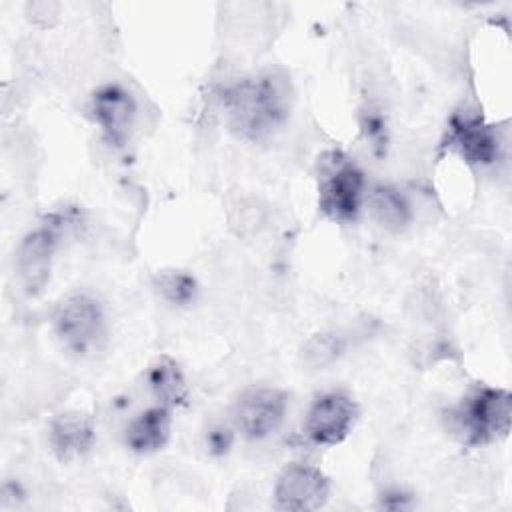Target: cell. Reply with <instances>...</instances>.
<instances>
[{
    "instance_id": "obj_1",
    "label": "cell",
    "mask_w": 512,
    "mask_h": 512,
    "mask_svg": "<svg viewBox=\"0 0 512 512\" xmlns=\"http://www.w3.org/2000/svg\"><path fill=\"white\" fill-rule=\"evenodd\" d=\"M288 86L276 74L242 78L224 92V108L230 128L246 140L270 136L288 116Z\"/></svg>"
},
{
    "instance_id": "obj_2",
    "label": "cell",
    "mask_w": 512,
    "mask_h": 512,
    "mask_svg": "<svg viewBox=\"0 0 512 512\" xmlns=\"http://www.w3.org/2000/svg\"><path fill=\"white\" fill-rule=\"evenodd\" d=\"M52 326L62 346L76 356H90L102 346L106 336V320L100 302L80 292L58 302Z\"/></svg>"
},
{
    "instance_id": "obj_3",
    "label": "cell",
    "mask_w": 512,
    "mask_h": 512,
    "mask_svg": "<svg viewBox=\"0 0 512 512\" xmlns=\"http://www.w3.org/2000/svg\"><path fill=\"white\" fill-rule=\"evenodd\" d=\"M318 206L332 220H352L358 214L364 176L350 158L330 150L320 158Z\"/></svg>"
},
{
    "instance_id": "obj_4",
    "label": "cell",
    "mask_w": 512,
    "mask_h": 512,
    "mask_svg": "<svg viewBox=\"0 0 512 512\" xmlns=\"http://www.w3.org/2000/svg\"><path fill=\"white\" fill-rule=\"evenodd\" d=\"M460 432L468 444H486L504 438L510 432L512 398L504 388H478L456 410Z\"/></svg>"
},
{
    "instance_id": "obj_5",
    "label": "cell",
    "mask_w": 512,
    "mask_h": 512,
    "mask_svg": "<svg viewBox=\"0 0 512 512\" xmlns=\"http://www.w3.org/2000/svg\"><path fill=\"white\" fill-rule=\"evenodd\" d=\"M284 414L286 394L270 386L246 390L234 406L236 426L250 440H262L274 434L282 426Z\"/></svg>"
},
{
    "instance_id": "obj_6",
    "label": "cell",
    "mask_w": 512,
    "mask_h": 512,
    "mask_svg": "<svg viewBox=\"0 0 512 512\" xmlns=\"http://www.w3.org/2000/svg\"><path fill=\"white\" fill-rule=\"evenodd\" d=\"M330 496L328 478L314 466L288 464L274 486V500L280 510L310 512L326 504Z\"/></svg>"
},
{
    "instance_id": "obj_7",
    "label": "cell",
    "mask_w": 512,
    "mask_h": 512,
    "mask_svg": "<svg viewBox=\"0 0 512 512\" xmlns=\"http://www.w3.org/2000/svg\"><path fill=\"white\" fill-rule=\"evenodd\" d=\"M356 414L358 408L354 400L344 392L322 394L312 402L306 414V436L320 446L340 444L350 434Z\"/></svg>"
},
{
    "instance_id": "obj_8",
    "label": "cell",
    "mask_w": 512,
    "mask_h": 512,
    "mask_svg": "<svg viewBox=\"0 0 512 512\" xmlns=\"http://www.w3.org/2000/svg\"><path fill=\"white\" fill-rule=\"evenodd\" d=\"M54 246H56V228L48 224L28 232L20 240L16 250V272L28 296H38L48 284Z\"/></svg>"
},
{
    "instance_id": "obj_9",
    "label": "cell",
    "mask_w": 512,
    "mask_h": 512,
    "mask_svg": "<svg viewBox=\"0 0 512 512\" xmlns=\"http://www.w3.org/2000/svg\"><path fill=\"white\" fill-rule=\"evenodd\" d=\"M94 440V424L86 412L66 410L50 420L48 442L60 462L84 458L92 450Z\"/></svg>"
},
{
    "instance_id": "obj_10",
    "label": "cell",
    "mask_w": 512,
    "mask_h": 512,
    "mask_svg": "<svg viewBox=\"0 0 512 512\" xmlns=\"http://www.w3.org/2000/svg\"><path fill=\"white\" fill-rule=\"evenodd\" d=\"M136 104L122 86L108 84L92 96V116L110 144L120 146L134 122Z\"/></svg>"
},
{
    "instance_id": "obj_11",
    "label": "cell",
    "mask_w": 512,
    "mask_h": 512,
    "mask_svg": "<svg viewBox=\"0 0 512 512\" xmlns=\"http://www.w3.org/2000/svg\"><path fill=\"white\" fill-rule=\"evenodd\" d=\"M448 142L470 164H492L498 158V138L490 126L478 118L454 116Z\"/></svg>"
},
{
    "instance_id": "obj_12",
    "label": "cell",
    "mask_w": 512,
    "mask_h": 512,
    "mask_svg": "<svg viewBox=\"0 0 512 512\" xmlns=\"http://www.w3.org/2000/svg\"><path fill=\"white\" fill-rule=\"evenodd\" d=\"M170 426L172 416L168 406L160 404L146 408L128 422L124 430V444L136 454H152L166 446L170 438Z\"/></svg>"
},
{
    "instance_id": "obj_13",
    "label": "cell",
    "mask_w": 512,
    "mask_h": 512,
    "mask_svg": "<svg viewBox=\"0 0 512 512\" xmlns=\"http://www.w3.org/2000/svg\"><path fill=\"white\" fill-rule=\"evenodd\" d=\"M146 380L152 394L160 404L172 408L180 406L188 396V386L184 374L176 360L170 356H158L146 370Z\"/></svg>"
},
{
    "instance_id": "obj_14",
    "label": "cell",
    "mask_w": 512,
    "mask_h": 512,
    "mask_svg": "<svg viewBox=\"0 0 512 512\" xmlns=\"http://www.w3.org/2000/svg\"><path fill=\"white\" fill-rule=\"evenodd\" d=\"M368 206L374 220L390 232H400L410 220L406 198L392 186H374L368 192Z\"/></svg>"
},
{
    "instance_id": "obj_15",
    "label": "cell",
    "mask_w": 512,
    "mask_h": 512,
    "mask_svg": "<svg viewBox=\"0 0 512 512\" xmlns=\"http://www.w3.org/2000/svg\"><path fill=\"white\" fill-rule=\"evenodd\" d=\"M344 338L336 332L312 334L300 348V360L308 370H324L344 354Z\"/></svg>"
},
{
    "instance_id": "obj_16",
    "label": "cell",
    "mask_w": 512,
    "mask_h": 512,
    "mask_svg": "<svg viewBox=\"0 0 512 512\" xmlns=\"http://www.w3.org/2000/svg\"><path fill=\"white\" fill-rule=\"evenodd\" d=\"M160 296L176 306H186L196 298V280L182 270H164L156 276L154 282Z\"/></svg>"
},
{
    "instance_id": "obj_17",
    "label": "cell",
    "mask_w": 512,
    "mask_h": 512,
    "mask_svg": "<svg viewBox=\"0 0 512 512\" xmlns=\"http://www.w3.org/2000/svg\"><path fill=\"white\" fill-rule=\"evenodd\" d=\"M230 442H232V438H230L228 430H212L208 436V444L214 452H226Z\"/></svg>"
}]
</instances>
